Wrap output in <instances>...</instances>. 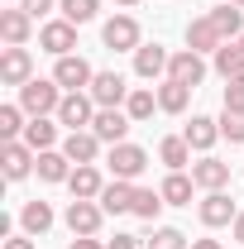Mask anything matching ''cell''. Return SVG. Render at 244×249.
<instances>
[{"instance_id": "d6986e66", "label": "cell", "mask_w": 244, "mask_h": 249, "mask_svg": "<svg viewBox=\"0 0 244 249\" xmlns=\"http://www.w3.org/2000/svg\"><path fill=\"white\" fill-rule=\"evenodd\" d=\"M168 62H173V53H163L158 43H139V53H134V72H139L144 82H153V77L168 72Z\"/></svg>"}, {"instance_id": "1f68e13d", "label": "cell", "mask_w": 244, "mask_h": 249, "mask_svg": "<svg viewBox=\"0 0 244 249\" xmlns=\"http://www.w3.org/2000/svg\"><path fill=\"white\" fill-rule=\"evenodd\" d=\"M144 249H192V245H187L182 230H173V225H158L149 240H144Z\"/></svg>"}, {"instance_id": "5b68a950", "label": "cell", "mask_w": 244, "mask_h": 249, "mask_svg": "<svg viewBox=\"0 0 244 249\" xmlns=\"http://www.w3.org/2000/svg\"><path fill=\"white\" fill-rule=\"evenodd\" d=\"M101 38H105L110 53H139V19L134 15H115V19H105Z\"/></svg>"}, {"instance_id": "4316f807", "label": "cell", "mask_w": 244, "mask_h": 249, "mask_svg": "<svg viewBox=\"0 0 244 249\" xmlns=\"http://www.w3.org/2000/svg\"><path fill=\"white\" fill-rule=\"evenodd\" d=\"M158 192H163V201H168V206H192V192H196V182H192L187 173H168Z\"/></svg>"}, {"instance_id": "5bb4252c", "label": "cell", "mask_w": 244, "mask_h": 249, "mask_svg": "<svg viewBox=\"0 0 244 249\" xmlns=\"http://www.w3.org/2000/svg\"><path fill=\"white\" fill-rule=\"evenodd\" d=\"M192 182L201 187V192H225L230 182V163H220V158H201V163H192Z\"/></svg>"}, {"instance_id": "7bdbcfd3", "label": "cell", "mask_w": 244, "mask_h": 249, "mask_svg": "<svg viewBox=\"0 0 244 249\" xmlns=\"http://www.w3.org/2000/svg\"><path fill=\"white\" fill-rule=\"evenodd\" d=\"M120 5H124V10H134V5H139V0H120Z\"/></svg>"}, {"instance_id": "484cf974", "label": "cell", "mask_w": 244, "mask_h": 249, "mask_svg": "<svg viewBox=\"0 0 244 249\" xmlns=\"http://www.w3.org/2000/svg\"><path fill=\"white\" fill-rule=\"evenodd\" d=\"M215 72L230 82V77H244V48H240V38H230V43H220L215 48Z\"/></svg>"}, {"instance_id": "4fadbf2b", "label": "cell", "mask_w": 244, "mask_h": 249, "mask_svg": "<svg viewBox=\"0 0 244 249\" xmlns=\"http://www.w3.org/2000/svg\"><path fill=\"white\" fill-rule=\"evenodd\" d=\"M34 29V15L29 10H19V5H10V10H0V38L10 43V48H24V38Z\"/></svg>"}, {"instance_id": "bcb514c9", "label": "cell", "mask_w": 244, "mask_h": 249, "mask_svg": "<svg viewBox=\"0 0 244 249\" xmlns=\"http://www.w3.org/2000/svg\"><path fill=\"white\" fill-rule=\"evenodd\" d=\"M240 48H244V34H240Z\"/></svg>"}, {"instance_id": "cb8c5ba5", "label": "cell", "mask_w": 244, "mask_h": 249, "mask_svg": "<svg viewBox=\"0 0 244 249\" xmlns=\"http://www.w3.org/2000/svg\"><path fill=\"white\" fill-rule=\"evenodd\" d=\"M211 24L220 29V38L230 43V38H240V34H244V10L225 0V5H215V10H211Z\"/></svg>"}, {"instance_id": "f546056e", "label": "cell", "mask_w": 244, "mask_h": 249, "mask_svg": "<svg viewBox=\"0 0 244 249\" xmlns=\"http://www.w3.org/2000/svg\"><path fill=\"white\" fill-rule=\"evenodd\" d=\"M124 110H129V120H134V124L153 120V110H158V91H149V87L129 91V101H124Z\"/></svg>"}, {"instance_id": "d4e9b609", "label": "cell", "mask_w": 244, "mask_h": 249, "mask_svg": "<svg viewBox=\"0 0 244 249\" xmlns=\"http://www.w3.org/2000/svg\"><path fill=\"white\" fill-rule=\"evenodd\" d=\"M19 225H24V235H48V230H53V206H48V201H24Z\"/></svg>"}, {"instance_id": "8d00e7d4", "label": "cell", "mask_w": 244, "mask_h": 249, "mask_svg": "<svg viewBox=\"0 0 244 249\" xmlns=\"http://www.w3.org/2000/svg\"><path fill=\"white\" fill-rule=\"evenodd\" d=\"M19 10H29L34 19H38V15H48V10H53V0H19Z\"/></svg>"}, {"instance_id": "7402d4cb", "label": "cell", "mask_w": 244, "mask_h": 249, "mask_svg": "<svg viewBox=\"0 0 244 249\" xmlns=\"http://www.w3.org/2000/svg\"><path fill=\"white\" fill-rule=\"evenodd\" d=\"M96 201H101L105 216H120V211L134 206V182H120V178H115V182H105V192H101Z\"/></svg>"}, {"instance_id": "30bf717a", "label": "cell", "mask_w": 244, "mask_h": 249, "mask_svg": "<svg viewBox=\"0 0 244 249\" xmlns=\"http://www.w3.org/2000/svg\"><path fill=\"white\" fill-rule=\"evenodd\" d=\"M0 82H5V87H24V82H34L29 48H5V53H0Z\"/></svg>"}, {"instance_id": "ee69618b", "label": "cell", "mask_w": 244, "mask_h": 249, "mask_svg": "<svg viewBox=\"0 0 244 249\" xmlns=\"http://www.w3.org/2000/svg\"><path fill=\"white\" fill-rule=\"evenodd\" d=\"M230 5H240V10H244V0H230Z\"/></svg>"}, {"instance_id": "836d02e7", "label": "cell", "mask_w": 244, "mask_h": 249, "mask_svg": "<svg viewBox=\"0 0 244 249\" xmlns=\"http://www.w3.org/2000/svg\"><path fill=\"white\" fill-rule=\"evenodd\" d=\"M96 5H101V0H62V19L87 24V19H96Z\"/></svg>"}, {"instance_id": "6da1fadb", "label": "cell", "mask_w": 244, "mask_h": 249, "mask_svg": "<svg viewBox=\"0 0 244 249\" xmlns=\"http://www.w3.org/2000/svg\"><path fill=\"white\" fill-rule=\"evenodd\" d=\"M19 106H24V115H58L62 106V87L53 82V77H34V82H24L19 87Z\"/></svg>"}, {"instance_id": "8992f818", "label": "cell", "mask_w": 244, "mask_h": 249, "mask_svg": "<svg viewBox=\"0 0 244 249\" xmlns=\"http://www.w3.org/2000/svg\"><path fill=\"white\" fill-rule=\"evenodd\" d=\"M53 82H58L62 91H87V87L96 82V72H91V62H87V58L67 53V58H58V67H53Z\"/></svg>"}, {"instance_id": "d590c367", "label": "cell", "mask_w": 244, "mask_h": 249, "mask_svg": "<svg viewBox=\"0 0 244 249\" xmlns=\"http://www.w3.org/2000/svg\"><path fill=\"white\" fill-rule=\"evenodd\" d=\"M225 110H244V77L225 82Z\"/></svg>"}, {"instance_id": "8fae6325", "label": "cell", "mask_w": 244, "mask_h": 249, "mask_svg": "<svg viewBox=\"0 0 244 249\" xmlns=\"http://www.w3.org/2000/svg\"><path fill=\"white\" fill-rule=\"evenodd\" d=\"M168 77L196 91V87H201V77H206V58H201V53H192V48H182V53H173V62H168Z\"/></svg>"}, {"instance_id": "9a60e30c", "label": "cell", "mask_w": 244, "mask_h": 249, "mask_svg": "<svg viewBox=\"0 0 244 249\" xmlns=\"http://www.w3.org/2000/svg\"><path fill=\"white\" fill-rule=\"evenodd\" d=\"M101 220H105L101 201H72V206H67V230H72V235H96Z\"/></svg>"}, {"instance_id": "ba28073f", "label": "cell", "mask_w": 244, "mask_h": 249, "mask_svg": "<svg viewBox=\"0 0 244 249\" xmlns=\"http://www.w3.org/2000/svg\"><path fill=\"white\" fill-rule=\"evenodd\" d=\"M91 91V101L101 106V110H120L124 101H129V87H124L120 72H96V82L87 87Z\"/></svg>"}, {"instance_id": "4dcf8cb0", "label": "cell", "mask_w": 244, "mask_h": 249, "mask_svg": "<svg viewBox=\"0 0 244 249\" xmlns=\"http://www.w3.org/2000/svg\"><path fill=\"white\" fill-rule=\"evenodd\" d=\"M163 206H168V201H163V192H153V187H134V206H129V211H134L139 220H158Z\"/></svg>"}, {"instance_id": "e575fe53", "label": "cell", "mask_w": 244, "mask_h": 249, "mask_svg": "<svg viewBox=\"0 0 244 249\" xmlns=\"http://www.w3.org/2000/svg\"><path fill=\"white\" fill-rule=\"evenodd\" d=\"M220 134H225L230 144H244V110H225V115H220Z\"/></svg>"}, {"instance_id": "74e56055", "label": "cell", "mask_w": 244, "mask_h": 249, "mask_svg": "<svg viewBox=\"0 0 244 249\" xmlns=\"http://www.w3.org/2000/svg\"><path fill=\"white\" fill-rule=\"evenodd\" d=\"M105 249H139V240H134V235H115Z\"/></svg>"}, {"instance_id": "83f0119b", "label": "cell", "mask_w": 244, "mask_h": 249, "mask_svg": "<svg viewBox=\"0 0 244 249\" xmlns=\"http://www.w3.org/2000/svg\"><path fill=\"white\" fill-rule=\"evenodd\" d=\"M187 101H192V87L173 82V77L158 87V110H168V115H182V110H187Z\"/></svg>"}, {"instance_id": "3957f363", "label": "cell", "mask_w": 244, "mask_h": 249, "mask_svg": "<svg viewBox=\"0 0 244 249\" xmlns=\"http://www.w3.org/2000/svg\"><path fill=\"white\" fill-rule=\"evenodd\" d=\"M96 110H101V106L91 101V91H67L62 106H58V124H67V134H72V129H91Z\"/></svg>"}, {"instance_id": "52a82bcc", "label": "cell", "mask_w": 244, "mask_h": 249, "mask_svg": "<svg viewBox=\"0 0 244 249\" xmlns=\"http://www.w3.org/2000/svg\"><path fill=\"white\" fill-rule=\"evenodd\" d=\"M38 48L53 53V58H67V53L77 48V24H72V19H48V24L38 29Z\"/></svg>"}, {"instance_id": "603a6c76", "label": "cell", "mask_w": 244, "mask_h": 249, "mask_svg": "<svg viewBox=\"0 0 244 249\" xmlns=\"http://www.w3.org/2000/svg\"><path fill=\"white\" fill-rule=\"evenodd\" d=\"M24 144H29L34 154H43V149H53V144H58V124L48 120V115H34V120L24 124Z\"/></svg>"}, {"instance_id": "e0dca14e", "label": "cell", "mask_w": 244, "mask_h": 249, "mask_svg": "<svg viewBox=\"0 0 244 249\" xmlns=\"http://www.w3.org/2000/svg\"><path fill=\"white\" fill-rule=\"evenodd\" d=\"M62 154L72 158L77 168H82V163H96V154H101V139H96V129H72V134L62 139Z\"/></svg>"}, {"instance_id": "277c9868", "label": "cell", "mask_w": 244, "mask_h": 249, "mask_svg": "<svg viewBox=\"0 0 244 249\" xmlns=\"http://www.w3.org/2000/svg\"><path fill=\"white\" fill-rule=\"evenodd\" d=\"M196 216H201L206 230H220V225H235L240 206H235V196H230V192H206V196L196 201Z\"/></svg>"}, {"instance_id": "ab89813d", "label": "cell", "mask_w": 244, "mask_h": 249, "mask_svg": "<svg viewBox=\"0 0 244 249\" xmlns=\"http://www.w3.org/2000/svg\"><path fill=\"white\" fill-rule=\"evenodd\" d=\"M5 249H34V235H19V240H5Z\"/></svg>"}, {"instance_id": "f35d334b", "label": "cell", "mask_w": 244, "mask_h": 249, "mask_svg": "<svg viewBox=\"0 0 244 249\" xmlns=\"http://www.w3.org/2000/svg\"><path fill=\"white\" fill-rule=\"evenodd\" d=\"M72 249H105V245H101L96 235H77V240H72Z\"/></svg>"}, {"instance_id": "7a4b0ae2", "label": "cell", "mask_w": 244, "mask_h": 249, "mask_svg": "<svg viewBox=\"0 0 244 249\" xmlns=\"http://www.w3.org/2000/svg\"><path fill=\"white\" fill-rule=\"evenodd\" d=\"M105 168H110V178H120V182H134L144 168H149V154L139 149V144H110V158H105Z\"/></svg>"}, {"instance_id": "60d3db41", "label": "cell", "mask_w": 244, "mask_h": 249, "mask_svg": "<svg viewBox=\"0 0 244 249\" xmlns=\"http://www.w3.org/2000/svg\"><path fill=\"white\" fill-rule=\"evenodd\" d=\"M192 249H220V240H192Z\"/></svg>"}, {"instance_id": "ac0fdd59", "label": "cell", "mask_w": 244, "mask_h": 249, "mask_svg": "<svg viewBox=\"0 0 244 249\" xmlns=\"http://www.w3.org/2000/svg\"><path fill=\"white\" fill-rule=\"evenodd\" d=\"M220 43H225V38H220V29L211 24V15H201V19L187 24V48H192V53H215Z\"/></svg>"}, {"instance_id": "d6a6232c", "label": "cell", "mask_w": 244, "mask_h": 249, "mask_svg": "<svg viewBox=\"0 0 244 249\" xmlns=\"http://www.w3.org/2000/svg\"><path fill=\"white\" fill-rule=\"evenodd\" d=\"M24 134V106H0V139H19Z\"/></svg>"}, {"instance_id": "f1b7e54d", "label": "cell", "mask_w": 244, "mask_h": 249, "mask_svg": "<svg viewBox=\"0 0 244 249\" xmlns=\"http://www.w3.org/2000/svg\"><path fill=\"white\" fill-rule=\"evenodd\" d=\"M158 158L168 163V173H182L187 163H192V144H187L182 134H173V139H163V144H158Z\"/></svg>"}, {"instance_id": "9c48e42d", "label": "cell", "mask_w": 244, "mask_h": 249, "mask_svg": "<svg viewBox=\"0 0 244 249\" xmlns=\"http://www.w3.org/2000/svg\"><path fill=\"white\" fill-rule=\"evenodd\" d=\"M34 163H38V154H34L24 139H5V149H0V168H5V178H10V182L29 178Z\"/></svg>"}, {"instance_id": "7c38bea8", "label": "cell", "mask_w": 244, "mask_h": 249, "mask_svg": "<svg viewBox=\"0 0 244 249\" xmlns=\"http://www.w3.org/2000/svg\"><path fill=\"white\" fill-rule=\"evenodd\" d=\"M129 110H96V120H91V129H96V139L101 144H124V134H129Z\"/></svg>"}, {"instance_id": "ffe728a7", "label": "cell", "mask_w": 244, "mask_h": 249, "mask_svg": "<svg viewBox=\"0 0 244 249\" xmlns=\"http://www.w3.org/2000/svg\"><path fill=\"white\" fill-rule=\"evenodd\" d=\"M34 168H38V178H43V182H67L77 163H72V158L62 154V149H43V154H38V163H34Z\"/></svg>"}, {"instance_id": "2e32d148", "label": "cell", "mask_w": 244, "mask_h": 249, "mask_svg": "<svg viewBox=\"0 0 244 249\" xmlns=\"http://www.w3.org/2000/svg\"><path fill=\"white\" fill-rule=\"evenodd\" d=\"M67 187H72V201H96L105 192V178L96 173V163H82V168H72Z\"/></svg>"}, {"instance_id": "f6af8a7d", "label": "cell", "mask_w": 244, "mask_h": 249, "mask_svg": "<svg viewBox=\"0 0 244 249\" xmlns=\"http://www.w3.org/2000/svg\"><path fill=\"white\" fill-rule=\"evenodd\" d=\"M5 5H19V0H5Z\"/></svg>"}, {"instance_id": "b9f144b4", "label": "cell", "mask_w": 244, "mask_h": 249, "mask_svg": "<svg viewBox=\"0 0 244 249\" xmlns=\"http://www.w3.org/2000/svg\"><path fill=\"white\" fill-rule=\"evenodd\" d=\"M235 240H244V211L235 216Z\"/></svg>"}, {"instance_id": "44dd1931", "label": "cell", "mask_w": 244, "mask_h": 249, "mask_svg": "<svg viewBox=\"0 0 244 249\" xmlns=\"http://www.w3.org/2000/svg\"><path fill=\"white\" fill-rule=\"evenodd\" d=\"M187 144L196 149V154H206L215 139H220V120H211V115H192V124H187V134H182Z\"/></svg>"}]
</instances>
